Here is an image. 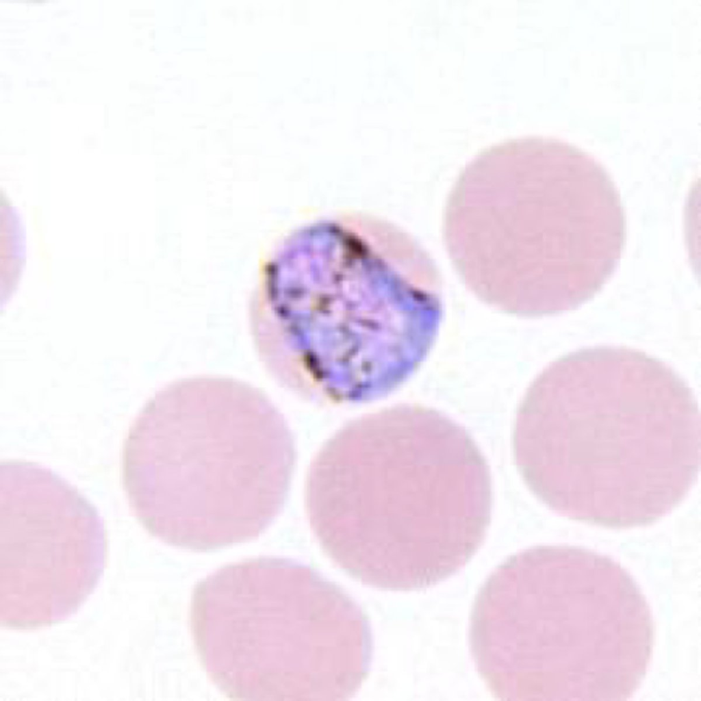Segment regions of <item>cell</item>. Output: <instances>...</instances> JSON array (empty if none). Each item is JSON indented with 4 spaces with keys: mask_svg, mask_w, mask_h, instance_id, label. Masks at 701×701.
<instances>
[{
    "mask_svg": "<svg viewBox=\"0 0 701 701\" xmlns=\"http://www.w3.org/2000/svg\"><path fill=\"white\" fill-rule=\"evenodd\" d=\"M518 470L552 511L608 528L655 523L689 494L700 415L685 380L633 348L568 353L532 382L513 431Z\"/></svg>",
    "mask_w": 701,
    "mask_h": 701,
    "instance_id": "1",
    "label": "cell"
},
{
    "mask_svg": "<svg viewBox=\"0 0 701 701\" xmlns=\"http://www.w3.org/2000/svg\"><path fill=\"white\" fill-rule=\"evenodd\" d=\"M492 503L489 468L471 435L424 407L347 424L315 455L305 485L325 555L392 591L424 589L463 568L485 539Z\"/></svg>",
    "mask_w": 701,
    "mask_h": 701,
    "instance_id": "2",
    "label": "cell"
},
{
    "mask_svg": "<svg viewBox=\"0 0 701 701\" xmlns=\"http://www.w3.org/2000/svg\"><path fill=\"white\" fill-rule=\"evenodd\" d=\"M443 236L465 286L522 317L573 309L613 276L626 222L611 176L560 140L529 136L489 146L448 194Z\"/></svg>",
    "mask_w": 701,
    "mask_h": 701,
    "instance_id": "3",
    "label": "cell"
},
{
    "mask_svg": "<svg viewBox=\"0 0 701 701\" xmlns=\"http://www.w3.org/2000/svg\"><path fill=\"white\" fill-rule=\"evenodd\" d=\"M296 462L293 435L259 388L201 375L158 390L130 425L122 481L153 537L206 552L257 538L281 512Z\"/></svg>",
    "mask_w": 701,
    "mask_h": 701,
    "instance_id": "4",
    "label": "cell"
},
{
    "mask_svg": "<svg viewBox=\"0 0 701 701\" xmlns=\"http://www.w3.org/2000/svg\"><path fill=\"white\" fill-rule=\"evenodd\" d=\"M479 636L517 700H624L640 687L654 627L644 595L612 559L583 548L526 549L495 578Z\"/></svg>",
    "mask_w": 701,
    "mask_h": 701,
    "instance_id": "5",
    "label": "cell"
},
{
    "mask_svg": "<svg viewBox=\"0 0 701 701\" xmlns=\"http://www.w3.org/2000/svg\"><path fill=\"white\" fill-rule=\"evenodd\" d=\"M190 622L202 667L231 700H348L370 670L360 607L291 559H248L214 572L194 588Z\"/></svg>",
    "mask_w": 701,
    "mask_h": 701,
    "instance_id": "6",
    "label": "cell"
},
{
    "mask_svg": "<svg viewBox=\"0 0 701 701\" xmlns=\"http://www.w3.org/2000/svg\"><path fill=\"white\" fill-rule=\"evenodd\" d=\"M107 537L98 511L49 468L0 465V623L51 626L75 613L103 572Z\"/></svg>",
    "mask_w": 701,
    "mask_h": 701,
    "instance_id": "7",
    "label": "cell"
}]
</instances>
